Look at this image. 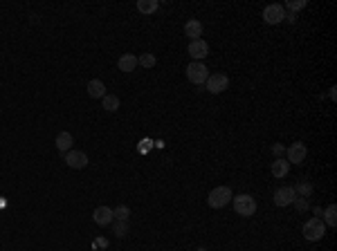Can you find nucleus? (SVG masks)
<instances>
[{
	"label": "nucleus",
	"instance_id": "nucleus-9",
	"mask_svg": "<svg viewBox=\"0 0 337 251\" xmlns=\"http://www.w3.org/2000/svg\"><path fill=\"white\" fill-rule=\"evenodd\" d=\"M297 199V193L292 186H281L274 191V204L277 207H288V204H292Z\"/></svg>",
	"mask_w": 337,
	"mask_h": 251
},
{
	"label": "nucleus",
	"instance_id": "nucleus-6",
	"mask_svg": "<svg viewBox=\"0 0 337 251\" xmlns=\"http://www.w3.org/2000/svg\"><path fill=\"white\" fill-rule=\"evenodd\" d=\"M306 155H308V148L303 141H295V144H290V148L285 150L288 164H303L306 162Z\"/></svg>",
	"mask_w": 337,
	"mask_h": 251
},
{
	"label": "nucleus",
	"instance_id": "nucleus-10",
	"mask_svg": "<svg viewBox=\"0 0 337 251\" xmlns=\"http://www.w3.org/2000/svg\"><path fill=\"white\" fill-rule=\"evenodd\" d=\"M92 220H94V224H99V227H108V224H112L115 215H112L110 207H97L92 211Z\"/></svg>",
	"mask_w": 337,
	"mask_h": 251
},
{
	"label": "nucleus",
	"instance_id": "nucleus-25",
	"mask_svg": "<svg viewBox=\"0 0 337 251\" xmlns=\"http://www.w3.org/2000/svg\"><path fill=\"white\" fill-rule=\"evenodd\" d=\"M292 204L297 207V211H306V209H308V199H306V197H297Z\"/></svg>",
	"mask_w": 337,
	"mask_h": 251
},
{
	"label": "nucleus",
	"instance_id": "nucleus-21",
	"mask_svg": "<svg viewBox=\"0 0 337 251\" xmlns=\"http://www.w3.org/2000/svg\"><path fill=\"white\" fill-rule=\"evenodd\" d=\"M324 218H326V222H324L326 227H335V224H337V207H335V204H330V207L326 209V215H324Z\"/></svg>",
	"mask_w": 337,
	"mask_h": 251
},
{
	"label": "nucleus",
	"instance_id": "nucleus-2",
	"mask_svg": "<svg viewBox=\"0 0 337 251\" xmlns=\"http://www.w3.org/2000/svg\"><path fill=\"white\" fill-rule=\"evenodd\" d=\"M234 211L238 215H243V218H252L256 213V199L247 195V193H240V195L234 197Z\"/></svg>",
	"mask_w": 337,
	"mask_h": 251
},
{
	"label": "nucleus",
	"instance_id": "nucleus-14",
	"mask_svg": "<svg viewBox=\"0 0 337 251\" xmlns=\"http://www.w3.org/2000/svg\"><path fill=\"white\" fill-rule=\"evenodd\" d=\"M88 94L92 96V99H104L106 94V85L104 81H99V79H92V81H88Z\"/></svg>",
	"mask_w": 337,
	"mask_h": 251
},
{
	"label": "nucleus",
	"instance_id": "nucleus-4",
	"mask_svg": "<svg viewBox=\"0 0 337 251\" xmlns=\"http://www.w3.org/2000/svg\"><path fill=\"white\" fill-rule=\"evenodd\" d=\"M187 79L194 85H205L207 79H209V70H207V65L202 61H194L187 65Z\"/></svg>",
	"mask_w": 337,
	"mask_h": 251
},
{
	"label": "nucleus",
	"instance_id": "nucleus-19",
	"mask_svg": "<svg viewBox=\"0 0 337 251\" xmlns=\"http://www.w3.org/2000/svg\"><path fill=\"white\" fill-rule=\"evenodd\" d=\"M292 188H295V193H297V197H310L312 195V184H310V182H306V180H303V182H299V184H297V186H292Z\"/></svg>",
	"mask_w": 337,
	"mask_h": 251
},
{
	"label": "nucleus",
	"instance_id": "nucleus-27",
	"mask_svg": "<svg viewBox=\"0 0 337 251\" xmlns=\"http://www.w3.org/2000/svg\"><path fill=\"white\" fill-rule=\"evenodd\" d=\"M198 251H207V249H205V247H200V249H198Z\"/></svg>",
	"mask_w": 337,
	"mask_h": 251
},
{
	"label": "nucleus",
	"instance_id": "nucleus-15",
	"mask_svg": "<svg viewBox=\"0 0 337 251\" xmlns=\"http://www.w3.org/2000/svg\"><path fill=\"white\" fill-rule=\"evenodd\" d=\"M117 65H119L122 72H133L135 67H137V56L135 54H122L119 61H117Z\"/></svg>",
	"mask_w": 337,
	"mask_h": 251
},
{
	"label": "nucleus",
	"instance_id": "nucleus-5",
	"mask_svg": "<svg viewBox=\"0 0 337 251\" xmlns=\"http://www.w3.org/2000/svg\"><path fill=\"white\" fill-rule=\"evenodd\" d=\"M205 88H207V92H211V94H221V92H225V90L229 88V79H227V74H209V79H207Z\"/></svg>",
	"mask_w": 337,
	"mask_h": 251
},
{
	"label": "nucleus",
	"instance_id": "nucleus-26",
	"mask_svg": "<svg viewBox=\"0 0 337 251\" xmlns=\"http://www.w3.org/2000/svg\"><path fill=\"white\" fill-rule=\"evenodd\" d=\"M281 153H285V148L281 144H277V146H274V155H281Z\"/></svg>",
	"mask_w": 337,
	"mask_h": 251
},
{
	"label": "nucleus",
	"instance_id": "nucleus-12",
	"mask_svg": "<svg viewBox=\"0 0 337 251\" xmlns=\"http://www.w3.org/2000/svg\"><path fill=\"white\" fill-rule=\"evenodd\" d=\"M288 170H290V164H288V159H285V157H277L272 162V166H270V173H272L277 180L285 178V175H288Z\"/></svg>",
	"mask_w": 337,
	"mask_h": 251
},
{
	"label": "nucleus",
	"instance_id": "nucleus-7",
	"mask_svg": "<svg viewBox=\"0 0 337 251\" xmlns=\"http://www.w3.org/2000/svg\"><path fill=\"white\" fill-rule=\"evenodd\" d=\"M283 18H285L283 5H268V7L263 9V20H266L268 25H279Z\"/></svg>",
	"mask_w": 337,
	"mask_h": 251
},
{
	"label": "nucleus",
	"instance_id": "nucleus-22",
	"mask_svg": "<svg viewBox=\"0 0 337 251\" xmlns=\"http://www.w3.org/2000/svg\"><path fill=\"white\" fill-rule=\"evenodd\" d=\"M155 63H157V59H155V54H142V56H137V65H142V67H155Z\"/></svg>",
	"mask_w": 337,
	"mask_h": 251
},
{
	"label": "nucleus",
	"instance_id": "nucleus-11",
	"mask_svg": "<svg viewBox=\"0 0 337 251\" xmlns=\"http://www.w3.org/2000/svg\"><path fill=\"white\" fill-rule=\"evenodd\" d=\"M207 54H209V45H207L202 38H198V41H191L189 43V56L194 61H202L207 59Z\"/></svg>",
	"mask_w": 337,
	"mask_h": 251
},
{
	"label": "nucleus",
	"instance_id": "nucleus-13",
	"mask_svg": "<svg viewBox=\"0 0 337 251\" xmlns=\"http://www.w3.org/2000/svg\"><path fill=\"white\" fill-rule=\"evenodd\" d=\"M54 144H56V148H59L61 153H70V150H72V144H75V137H72V133L63 130V133L56 135Z\"/></svg>",
	"mask_w": 337,
	"mask_h": 251
},
{
	"label": "nucleus",
	"instance_id": "nucleus-24",
	"mask_svg": "<svg viewBox=\"0 0 337 251\" xmlns=\"http://www.w3.org/2000/svg\"><path fill=\"white\" fill-rule=\"evenodd\" d=\"M285 7L292 9V11H299V9L306 7V0H288V3H285ZM285 7H283V9H285Z\"/></svg>",
	"mask_w": 337,
	"mask_h": 251
},
{
	"label": "nucleus",
	"instance_id": "nucleus-20",
	"mask_svg": "<svg viewBox=\"0 0 337 251\" xmlns=\"http://www.w3.org/2000/svg\"><path fill=\"white\" fill-rule=\"evenodd\" d=\"M112 233L117 238L128 236V220H112Z\"/></svg>",
	"mask_w": 337,
	"mask_h": 251
},
{
	"label": "nucleus",
	"instance_id": "nucleus-23",
	"mask_svg": "<svg viewBox=\"0 0 337 251\" xmlns=\"http://www.w3.org/2000/svg\"><path fill=\"white\" fill-rule=\"evenodd\" d=\"M112 215H115V220H128V215H131V209H128L126 204H119L117 209H112Z\"/></svg>",
	"mask_w": 337,
	"mask_h": 251
},
{
	"label": "nucleus",
	"instance_id": "nucleus-17",
	"mask_svg": "<svg viewBox=\"0 0 337 251\" xmlns=\"http://www.w3.org/2000/svg\"><path fill=\"white\" fill-rule=\"evenodd\" d=\"M160 7V3L157 0H137V11L139 14H153Z\"/></svg>",
	"mask_w": 337,
	"mask_h": 251
},
{
	"label": "nucleus",
	"instance_id": "nucleus-16",
	"mask_svg": "<svg viewBox=\"0 0 337 251\" xmlns=\"http://www.w3.org/2000/svg\"><path fill=\"white\" fill-rule=\"evenodd\" d=\"M184 34L191 38V41H198L202 36V22L200 20H189L187 25H184Z\"/></svg>",
	"mask_w": 337,
	"mask_h": 251
},
{
	"label": "nucleus",
	"instance_id": "nucleus-8",
	"mask_svg": "<svg viewBox=\"0 0 337 251\" xmlns=\"http://www.w3.org/2000/svg\"><path fill=\"white\" fill-rule=\"evenodd\" d=\"M65 164L70 168H75V170H81V168H86L88 166V155L83 150H70V153H65Z\"/></svg>",
	"mask_w": 337,
	"mask_h": 251
},
{
	"label": "nucleus",
	"instance_id": "nucleus-1",
	"mask_svg": "<svg viewBox=\"0 0 337 251\" xmlns=\"http://www.w3.org/2000/svg\"><path fill=\"white\" fill-rule=\"evenodd\" d=\"M232 197H234V193H232V188L229 186H216L213 191H209L207 202H209L211 209H223V207H227V204L232 202Z\"/></svg>",
	"mask_w": 337,
	"mask_h": 251
},
{
	"label": "nucleus",
	"instance_id": "nucleus-18",
	"mask_svg": "<svg viewBox=\"0 0 337 251\" xmlns=\"http://www.w3.org/2000/svg\"><path fill=\"white\" fill-rule=\"evenodd\" d=\"M101 106H104L106 112H115L117 108H119V96L117 94H106L104 99H101Z\"/></svg>",
	"mask_w": 337,
	"mask_h": 251
},
{
	"label": "nucleus",
	"instance_id": "nucleus-3",
	"mask_svg": "<svg viewBox=\"0 0 337 251\" xmlns=\"http://www.w3.org/2000/svg\"><path fill=\"white\" fill-rule=\"evenodd\" d=\"M324 236H326V224H324L322 218H310L306 224H303V238H306V240L317 242V240H322Z\"/></svg>",
	"mask_w": 337,
	"mask_h": 251
}]
</instances>
